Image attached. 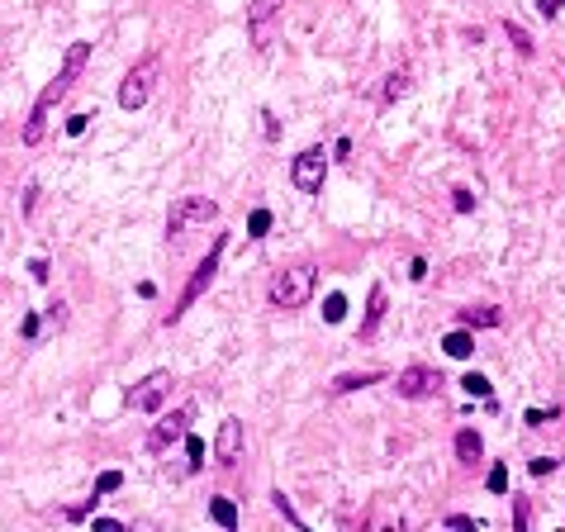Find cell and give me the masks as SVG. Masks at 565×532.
Returning a JSON list of instances; mask_svg holds the SVG:
<instances>
[{
    "label": "cell",
    "instance_id": "cell-37",
    "mask_svg": "<svg viewBox=\"0 0 565 532\" xmlns=\"http://www.w3.org/2000/svg\"><path fill=\"white\" fill-rule=\"evenodd\" d=\"M95 532H124L119 518H95Z\"/></svg>",
    "mask_w": 565,
    "mask_h": 532
},
{
    "label": "cell",
    "instance_id": "cell-5",
    "mask_svg": "<svg viewBox=\"0 0 565 532\" xmlns=\"http://www.w3.org/2000/svg\"><path fill=\"white\" fill-rule=\"evenodd\" d=\"M214 219H219V200H209V195H181L167 209V238L186 233V228H200V223H214Z\"/></svg>",
    "mask_w": 565,
    "mask_h": 532
},
{
    "label": "cell",
    "instance_id": "cell-7",
    "mask_svg": "<svg viewBox=\"0 0 565 532\" xmlns=\"http://www.w3.org/2000/svg\"><path fill=\"white\" fill-rule=\"evenodd\" d=\"M190 419H195V404H181V409H172L167 419H157V428L147 433V452H152V456H162V452H172L176 442H186Z\"/></svg>",
    "mask_w": 565,
    "mask_h": 532
},
{
    "label": "cell",
    "instance_id": "cell-39",
    "mask_svg": "<svg viewBox=\"0 0 565 532\" xmlns=\"http://www.w3.org/2000/svg\"><path fill=\"white\" fill-rule=\"evenodd\" d=\"M527 514H532V509H527V499H518V509H513V523H518V528H527Z\"/></svg>",
    "mask_w": 565,
    "mask_h": 532
},
{
    "label": "cell",
    "instance_id": "cell-10",
    "mask_svg": "<svg viewBox=\"0 0 565 532\" xmlns=\"http://www.w3.org/2000/svg\"><path fill=\"white\" fill-rule=\"evenodd\" d=\"M167 394H172V371H152L142 385H133V390H128V404L138 409V414H162Z\"/></svg>",
    "mask_w": 565,
    "mask_h": 532
},
{
    "label": "cell",
    "instance_id": "cell-25",
    "mask_svg": "<svg viewBox=\"0 0 565 532\" xmlns=\"http://www.w3.org/2000/svg\"><path fill=\"white\" fill-rule=\"evenodd\" d=\"M452 209H456V214H471V209H475V195L466 186H452Z\"/></svg>",
    "mask_w": 565,
    "mask_h": 532
},
{
    "label": "cell",
    "instance_id": "cell-1",
    "mask_svg": "<svg viewBox=\"0 0 565 532\" xmlns=\"http://www.w3.org/2000/svg\"><path fill=\"white\" fill-rule=\"evenodd\" d=\"M91 52H95L91 38H77V43L67 48V57H62V67H57V77L47 81L43 91H38V100H33L29 119H24V128H19L24 148H38V143H43V133H47V114H52V105H57V100H62L72 86H77V77L86 72V62H91Z\"/></svg>",
    "mask_w": 565,
    "mask_h": 532
},
{
    "label": "cell",
    "instance_id": "cell-6",
    "mask_svg": "<svg viewBox=\"0 0 565 532\" xmlns=\"http://www.w3.org/2000/svg\"><path fill=\"white\" fill-rule=\"evenodd\" d=\"M323 176H328V153L323 148H304V153H295V162H290V181H295L299 195H318L323 190Z\"/></svg>",
    "mask_w": 565,
    "mask_h": 532
},
{
    "label": "cell",
    "instance_id": "cell-20",
    "mask_svg": "<svg viewBox=\"0 0 565 532\" xmlns=\"http://www.w3.org/2000/svg\"><path fill=\"white\" fill-rule=\"evenodd\" d=\"M485 489H489V494H508V466H503V461H494V466H489Z\"/></svg>",
    "mask_w": 565,
    "mask_h": 532
},
{
    "label": "cell",
    "instance_id": "cell-27",
    "mask_svg": "<svg viewBox=\"0 0 565 532\" xmlns=\"http://www.w3.org/2000/svg\"><path fill=\"white\" fill-rule=\"evenodd\" d=\"M95 504H100V494H95V489H91V499H86V504H72V509H62V518H72V523H81V518H86V514H95Z\"/></svg>",
    "mask_w": 565,
    "mask_h": 532
},
{
    "label": "cell",
    "instance_id": "cell-22",
    "mask_svg": "<svg viewBox=\"0 0 565 532\" xmlns=\"http://www.w3.org/2000/svg\"><path fill=\"white\" fill-rule=\"evenodd\" d=\"M119 485H124V470H100V475H95V494H100V499L114 494Z\"/></svg>",
    "mask_w": 565,
    "mask_h": 532
},
{
    "label": "cell",
    "instance_id": "cell-4",
    "mask_svg": "<svg viewBox=\"0 0 565 532\" xmlns=\"http://www.w3.org/2000/svg\"><path fill=\"white\" fill-rule=\"evenodd\" d=\"M152 81H157V57H142L138 67H128L124 81H119V110L124 114H138L147 100H152Z\"/></svg>",
    "mask_w": 565,
    "mask_h": 532
},
{
    "label": "cell",
    "instance_id": "cell-11",
    "mask_svg": "<svg viewBox=\"0 0 565 532\" xmlns=\"http://www.w3.org/2000/svg\"><path fill=\"white\" fill-rule=\"evenodd\" d=\"M237 456H242V419H223L219 433H214V466L233 470Z\"/></svg>",
    "mask_w": 565,
    "mask_h": 532
},
{
    "label": "cell",
    "instance_id": "cell-9",
    "mask_svg": "<svg viewBox=\"0 0 565 532\" xmlns=\"http://www.w3.org/2000/svg\"><path fill=\"white\" fill-rule=\"evenodd\" d=\"M442 371H432V366H404L399 376H394V390H399V399H432V394L442 390Z\"/></svg>",
    "mask_w": 565,
    "mask_h": 532
},
{
    "label": "cell",
    "instance_id": "cell-19",
    "mask_svg": "<svg viewBox=\"0 0 565 532\" xmlns=\"http://www.w3.org/2000/svg\"><path fill=\"white\" fill-rule=\"evenodd\" d=\"M503 33H508V38H513V48H518L522 57H532V52H537L532 33H527V29H518V24H513V19H503Z\"/></svg>",
    "mask_w": 565,
    "mask_h": 532
},
{
    "label": "cell",
    "instance_id": "cell-34",
    "mask_svg": "<svg viewBox=\"0 0 565 532\" xmlns=\"http://www.w3.org/2000/svg\"><path fill=\"white\" fill-rule=\"evenodd\" d=\"M527 470H532V475H551V470H556V456H537Z\"/></svg>",
    "mask_w": 565,
    "mask_h": 532
},
{
    "label": "cell",
    "instance_id": "cell-3",
    "mask_svg": "<svg viewBox=\"0 0 565 532\" xmlns=\"http://www.w3.org/2000/svg\"><path fill=\"white\" fill-rule=\"evenodd\" d=\"M318 285V271L309 262H295V266H281L267 285V304L271 309H304L309 295H314Z\"/></svg>",
    "mask_w": 565,
    "mask_h": 532
},
{
    "label": "cell",
    "instance_id": "cell-24",
    "mask_svg": "<svg viewBox=\"0 0 565 532\" xmlns=\"http://www.w3.org/2000/svg\"><path fill=\"white\" fill-rule=\"evenodd\" d=\"M204 452H209V447H204L195 433H186V456H190L186 466H190V470H204Z\"/></svg>",
    "mask_w": 565,
    "mask_h": 532
},
{
    "label": "cell",
    "instance_id": "cell-16",
    "mask_svg": "<svg viewBox=\"0 0 565 532\" xmlns=\"http://www.w3.org/2000/svg\"><path fill=\"white\" fill-rule=\"evenodd\" d=\"M376 380H390L385 371H347V376H332V394H352V390H366Z\"/></svg>",
    "mask_w": 565,
    "mask_h": 532
},
{
    "label": "cell",
    "instance_id": "cell-26",
    "mask_svg": "<svg viewBox=\"0 0 565 532\" xmlns=\"http://www.w3.org/2000/svg\"><path fill=\"white\" fill-rule=\"evenodd\" d=\"M342 314H347V299L342 295H328V299H323V318H328V323H342Z\"/></svg>",
    "mask_w": 565,
    "mask_h": 532
},
{
    "label": "cell",
    "instance_id": "cell-12",
    "mask_svg": "<svg viewBox=\"0 0 565 532\" xmlns=\"http://www.w3.org/2000/svg\"><path fill=\"white\" fill-rule=\"evenodd\" d=\"M385 309H390V295H385V285H371V295H366V318H362V343L366 338H376L380 318H385Z\"/></svg>",
    "mask_w": 565,
    "mask_h": 532
},
{
    "label": "cell",
    "instance_id": "cell-18",
    "mask_svg": "<svg viewBox=\"0 0 565 532\" xmlns=\"http://www.w3.org/2000/svg\"><path fill=\"white\" fill-rule=\"evenodd\" d=\"M209 518H214L219 528L233 532V528H237V509H233V499H209Z\"/></svg>",
    "mask_w": 565,
    "mask_h": 532
},
{
    "label": "cell",
    "instance_id": "cell-29",
    "mask_svg": "<svg viewBox=\"0 0 565 532\" xmlns=\"http://www.w3.org/2000/svg\"><path fill=\"white\" fill-rule=\"evenodd\" d=\"M38 328H43V318H38V314H24V323H19V338H24V343H38Z\"/></svg>",
    "mask_w": 565,
    "mask_h": 532
},
{
    "label": "cell",
    "instance_id": "cell-36",
    "mask_svg": "<svg viewBox=\"0 0 565 532\" xmlns=\"http://www.w3.org/2000/svg\"><path fill=\"white\" fill-rule=\"evenodd\" d=\"M408 276H413V281H427V262H423V257L408 262Z\"/></svg>",
    "mask_w": 565,
    "mask_h": 532
},
{
    "label": "cell",
    "instance_id": "cell-8",
    "mask_svg": "<svg viewBox=\"0 0 565 532\" xmlns=\"http://www.w3.org/2000/svg\"><path fill=\"white\" fill-rule=\"evenodd\" d=\"M281 10H285V0H247V33H252V48H257V52L271 48Z\"/></svg>",
    "mask_w": 565,
    "mask_h": 532
},
{
    "label": "cell",
    "instance_id": "cell-33",
    "mask_svg": "<svg viewBox=\"0 0 565 532\" xmlns=\"http://www.w3.org/2000/svg\"><path fill=\"white\" fill-rule=\"evenodd\" d=\"M86 124H91V114H72V119H67V133H72V138H81V133H86Z\"/></svg>",
    "mask_w": 565,
    "mask_h": 532
},
{
    "label": "cell",
    "instance_id": "cell-38",
    "mask_svg": "<svg viewBox=\"0 0 565 532\" xmlns=\"http://www.w3.org/2000/svg\"><path fill=\"white\" fill-rule=\"evenodd\" d=\"M47 323H67V309H62V299H57V304H47Z\"/></svg>",
    "mask_w": 565,
    "mask_h": 532
},
{
    "label": "cell",
    "instance_id": "cell-21",
    "mask_svg": "<svg viewBox=\"0 0 565 532\" xmlns=\"http://www.w3.org/2000/svg\"><path fill=\"white\" fill-rule=\"evenodd\" d=\"M461 390L475 394V399H489V394H494V390H489V380L480 376V371H466V376H461Z\"/></svg>",
    "mask_w": 565,
    "mask_h": 532
},
{
    "label": "cell",
    "instance_id": "cell-30",
    "mask_svg": "<svg viewBox=\"0 0 565 532\" xmlns=\"http://www.w3.org/2000/svg\"><path fill=\"white\" fill-rule=\"evenodd\" d=\"M551 419H556V409H527V414H522V423H527V428H547Z\"/></svg>",
    "mask_w": 565,
    "mask_h": 532
},
{
    "label": "cell",
    "instance_id": "cell-23",
    "mask_svg": "<svg viewBox=\"0 0 565 532\" xmlns=\"http://www.w3.org/2000/svg\"><path fill=\"white\" fill-rule=\"evenodd\" d=\"M271 233V209H252L247 214V238H267Z\"/></svg>",
    "mask_w": 565,
    "mask_h": 532
},
{
    "label": "cell",
    "instance_id": "cell-13",
    "mask_svg": "<svg viewBox=\"0 0 565 532\" xmlns=\"http://www.w3.org/2000/svg\"><path fill=\"white\" fill-rule=\"evenodd\" d=\"M456 323H461V328H499L503 309L499 304H466V309L456 314Z\"/></svg>",
    "mask_w": 565,
    "mask_h": 532
},
{
    "label": "cell",
    "instance_id": "cell-28",
    "mask_svg": "<svg viewBox=\"0 0 565 532\" xmlns=\"http://www.w3.org/2000/svg\"><path fill=\"white\" fill-rule=\"evenodd\" d=\"M271 504H276V509H281V514L290 518V523H295V528H304V518H299L295 509H290V499H285V489H271Z\"/></svg>",
    "mask_w": 565,
    "mask_h": 532
},
{
    "label": "cell",
    "instance_id": "cell-32",
    "mask_svg": "<svg viewBox=\"0 0 565 532\" xmlns=\"http://www.w3.org/2000/svg\"><path fill=\"white\" fill-rule=\"evenodd\" d=\"M447 528H461V532H480V518H471V514H447Z\"/></svg>",
    "mask_w": 565,
    "mask_h": 532
},
{
    "label": "cell",
    "instance_id": "cell-14",
    "mask_svg": "<svg viewBox=\"0 0 565 532\" xmlns=\"http://www.w3.org/2000/svg\"><path fill=\"white\" fill-rule=\"evenodd\" d=\"M452 447H456V461H461V466H475V461L485 456V438H480L475 428H456Z\"/></svg>",
    "mask_w": 565,
    "mask_h": 532
},
{
    "label": "cell",
    "instance_id": "cell-31",
    "mask_svg": "<svg viewBox=\"0 0 565 532\" xmlns=\"http://www.w3.org/2000/svg\"><path fill=\"white\" fill-rule=\"evenodd\" d=\"M29 276H33L38 285H47V281H52V266H47V257H33V262H29Z\"/></svg>",
    "mask_w": 565,
    "mask_h": 532
},
{
    "label": "cell",
    "instance_id": "cell-2",
    "mask_svg": "<svg viewBox=\"0 0 565 532\" xmlns=\"http://www.w3.org/2000/svg\"><path fill=\"white\" fill-rule=\"evenodd\" d=\"M223 248H228V233H214V243H209V252H204L200 262H195V271H190V281L181 285V299L172 304V314H167V328L172 323H181L195 304H200V295L209 290V285L219 281V266H223Z\"/></svg>",
    "mask_w": 565,
    "mask_h": 532
},
{
    "label": "cell",
    "instance_id": "cell-15",
    "mask_svg": "<svg viewBox=\"0 0 565 532\" xmlns=\"http://www.w3.org/2000/svg\"><path fill=\"white\" fill-rule=\"evenodd\" d=\"M442 352H447V357H456V361L475 357V328H461V323H456V328L442 338Z\"/></svg>",
    "mask_w": 565,
    "mask_h": 532
},
{
    "label": "cell",
    "instance_id": "cell-35",
    "mask_svg": "<svg viewBox=\"0 0 565 532\" xmlns=\"http://www.w3.org/2000/svg\"><path fill=\"white\" fill-rule=\"evenodd\" d=\"M561 5H565V0H537V10H542L547 19H556V15H561Z\"/></svg>",
    "mask_w": 565,
    "mask_h": 532
},
{
    "label": "cell",
    "instance_id": "cell-17",
    "mask_svg": "<svg viewBox=\"0 0 565 532\" xmlns=\"http://www.w3.org/2000/svg\"><path fill=\"white\" fill-rule=\"evenodd\" d=\"M408 86H413V77H408L404 67H399V72H390V77H385V91H380V105H394L399 95H408Z\"/></svg>",
    "mask_w": 565,
    "mask_h": 532
}]
</instances>
